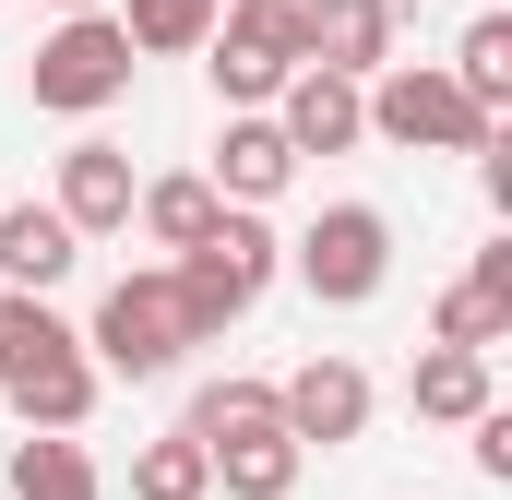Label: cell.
<instances>
[{"mask_svg": "<svg viewBox=\"0 0 512 500\" xmlns=\"http://www.w3.org/2000/svg\"><path fill=\"white\" fill-rule=\"evenodd\" d=\"M0 405L24 417V429H84L96 417V358H84V334L48 310V298H12L0 286Z\"/></svg>", "mask_w": 512, "mask_h": 500, "instance_id": "6da1fadb", "label": "cell"}, {"mask_svg": "<svg viewBox=\"0 0 512 500\" xmlns=\"http://www.w3.org/2000/svg\"><path fill=\"white\" fill-rule=\"evenodd\" d=\"M274 262H286V250H274V227H262V215H215V239L167 262L191 346H215V334H239V322H251V310H262V286H274Z\"/></svg>", "mask_w": 512, "mask_h": 500, "instance_id": "7a4b0ae2", "label": "cell"}, {"mask_svg": "<svg viewBox=\"0 0 512 500\" xmlns=\"http://www.w3.org/2000/svg\"><path fill=\"white\" fill-rule=\"evenodd\" d=\"M203 72L227 96V120H262L298 72H310V36H298V0H227L215 36H203Z\"/></svg>", "mask_w": 512, "mask_h": 500, "instance_id": "3957f363", "label": "cell"}, {"mask_svg": "<svg viewBox=\"0 0 512 500\" xmlns=\"http://www.w3.org/2000/svg\"><path fill=\"white\" fill-rule=\"evenodd\" d=\"M84 358L96 381H167L191 358V322H179V286H167V262L155 274H120L108 298H96V322H84Z\"/></svg>", "mask_w": 512, "mask_h": 500, "instance_id": "277c9868", "label": "cell"}, {"mask_svg": "<svg viewBox=\"0 0 512 500\" xmlns=\"http://www.w3.org/2000/svg\"><path fill=\"white\" fill-rule=\"evenodd\" d=\"M358 120L382 131V143H405V155H489V131L465 96H453V72L441 60H393V72H370L358 84Z\"/></svg>", "mask_w": 512, "mask_h": 500, "instance_id": "5b68a950", "label": "cell"}, {"mask_svg": "<svg viewBox=\"0 0 512 500\" xmlns=\"http://www.w3.org/2000/svg\"><path fill=\"white\" fill-rule=\"evenodd\" d=\"M131 36L108 24V12H72L60 36H36V60H24V96L48 108V120H96V108H120L131 96Z\"/></svg>", "mask_w": 512, "mask_h": 500, "instance_id": "8992f818", "label": "cell"}, {"mask_svg": "<svg viewBox=\"0 0 512 500\" xmlns=\"http://www.w3.org/2000/svg\"><path fill=\"white\" fill-rule=\"evenodd\" d=\"M286 262H298V286H310L322 310H370V298L393 286V215L382 203H322Z\"/></svg>", "mask_w": 512, "mask_h": 500, "instance_id": "52a82bcc", "label": "cell"}, {"mask_svg": "<svg viewBox=\"0 0 512 500\" xmlns=\"http://www.w3.org/2000/svg\"><path fill=\"white\" fill-rule=\"evenodd\" d=\"M370 405H382V393H370L358 358H298V370L274 381V417H286L298 453H346V441L370 429Z\"/></svg>", "mask_w": 512, "mask_h": 500, "instance_id": "ba28073f", "label": "cell"}, {"mask_svg": "<svg viewBox=\"0 0 512 500\" xmlns=\"http://www.w3.org/2000/svg\"><path fill=\"white\" fill-rule=\"evenodd\" d=\"M131 203H143V179H131V155L84 131V143L60 155V191H48V215H60L72 239H120V227H131Z\"/></svg>", "mask_w": 512, "mask_h": 500, "instance_id": "9c48e42d", "label": "cell"}, {"mask_svg": "<svg viewBox=\"0 0 512 500\" xmlns=\"http://www.w3.org/2000/svg\"><path fill=\"white\" fill-rule=\"evenodd\" d=\"M429 346H465V358H489L512 346V239H489L453 286H441V310H429Z\"/></svg>", "mask_w": 512, "mask_h": 500, "instance_id": "30bf717a", "label": "cell"}, {"mask_svg": "<svg viewBox=\"0 0 512 500\" xmlns=\"http://www.w3.org/2000/svg\"><path fill=\"white\" fill-rule=\"evenodd\" d=\"M298 36H310V72L334 84L393 72V0H298Z\"/></svg>", "mask_w": 512, "mask_h": 500, "instance_id": "8fae6325", "label": "cell"}, {"mask_svg": "<svg viewBox=\"0 0 512 500\" xmlns=\"http://www.w3.org/2000/svg\"><path fill=\"white\" fill-rule=\"evenodd\" d=\"M203 179H215V203H227V215H262V203L298 179V155H286V131H274V120H227Z\"/></svg>", "mask_w": 512, "mask_h": 500, "instance_id": "7c38bea8", "label": "cell"}, {"mask_svg": "<svg viewBox=\"0 0 512 500\" xmlns=\"http://www.w3.org/2000/svg\"><path fill=\"white\" fill-rule=\"evenodd\" d=\"M262 120L286 131V155H346V143H370V120H358V84H334V72H298Z\"/></svg>", "mask_w": 512, "mask_h": 500, "instance_id": "4fadbf2b", "label": "cell"}, {"mask_svg": "<svg viewBox=\"0 0 512 500\" xmlns=\"http://www.w3.org/2000/svg\"><path fill=\"white\" fill-rule=\"evenodd\" d=\"M72 262H84V239H72L48 203H0V286H12V298H48Z\"/></svg>", "mask_w": 512, "mask_h": 500, "instance_id": "5bb4252c", "label": "cell"}, {"mask_svg": "<svg viewBox=\"0 0 512 500\" xmlns=\"http://www.w3.org/2000/svg\"><path fill=\"white\" fill-rule=\"evenodd\" d=\"M405 405H417L429 429H477L501 393H489V358H465V346H429V358L405 370Z\"/></svg>", "mask_w": 512, "mask_h": 500, "instance_id": "9a60e30c", "label": "cell"}, {"mask_svg": "<svg viewBox=\"0 0 512 500\" xmlns=\"http://www.w3.org/2000/svg\"><path fill=\"white\" fill-rule=\"evenodd\" d=\"M215 215H227V203H215V179H203V167H179V179H143V203H131V227L167 250V262L215 239Z\"/></svg>", "mask_w": 512, "mask_h": 500, "instance_id": "2e32d148", "label": "cell"}, {"mask_svg": "<svg viewBox=\"0 0 512 500\" xmlns=\"http://www.w3.org/2000/svg\"><path fill=\"white\" fill-rule=\"evenodd\" d=\"M203 465H215V489H227V500H286L298 477H310V453H298L286 429H239V441H215Z\"/></svg>", "mask_w": 512, "mask_h": 500, "instance_id": "e0dca14e", "label": "cell"}, {"mask_svg": "<svg viewBox=\"0 0 512 500\" xmlns=\"http://www.w3.org/2000/svg\"><path fill=\"white\" fill-rule=\"evenodd\" d=\"M12 500H108V477H96V453H84V441L24 429V441H12Z\"/></svg>", "mask_w": 512, "mask_h": 500, "instance_id": "ac0fdd59", "label": "cell"}, {"mask_svg": "<svg viewBox=\"0 0 512 500\" xmlns=\"http://www.w3.org/2000/svg\"><path fill=\"white\" fill-rule=\"evenodd\" d=\"M441 72H453V96H465L477 120H501V108H512V12H477L465 48H453Z\"/></svg>", "mask_w": 512, "mask_h": 500, "instance_id": "d6986e66", "label": "cell"}, {"mask_svg": "<svg viewBox=\"0 0 512 500\" xmlns=\"http://www.w3.org/2000/svg\"><path fill=\"white\" fill-rule=\"evenodd\" d=\"M215 12H227V0H131V12H108V24L131 36V60H203Z\"/></svg>", "mask_w": 512, "mask_h": 500, "instance_id": "ffe728a7", "label": "cell"}, {"mask_svg": "<svg viewBox=\"0 0 512 500\" xmlns=\"http://www.w3.org/2000/svg\"><path fill=\"white\" fill-rule=\"evenodd\" d=\"M179 429H191V441L215 453V441H239V429H286V417H274V381H203Z\"/></svg>", "mask_w": 512, "mask_h": 500, "instance_id": "44dd1931", "label": "cell"}, {"mask_svg": "<svg viewBox=\"0 0 512 500\" xmlns=\"http://www.w3.org/2000/svg\"><path fill=\"white\" fill-rule=\"evenodd\" d=\"M131 500H215V465H203V441H191V429L143 441V453H131Z\"/></svg>", "mask_w": 512, "mask_h": 500, "instance_id": "7402d4cb", "label": "cell"}, {"mask_svg": "<svg viewBox=\"0 0 512 500\" xmlns=\"http://www.w3.org/2000/svg\"><path fill=\"white\" fill-rule=\"evenodd\" d=\"M477 477H501V489H512V405L477 417Z\"/></svg>", "mask_w": 512, "mask_h": 500, "instance_id": "603a6c76", "label": "cell"}, {"mask_svg": "<svg viewBox=\"0 0 512 500\" xmlns=\"http://www.w3.org/2000/svg\"><path fill=\"white\" fill-rule=\"evenodd\" d=\"M72 12H108V0H60V24H72Z\"/></svg>", "mask_w": 512, "mask_h": 500, "instance_id": "cb8c5ba5", "label": "cell"}]
</instances>
